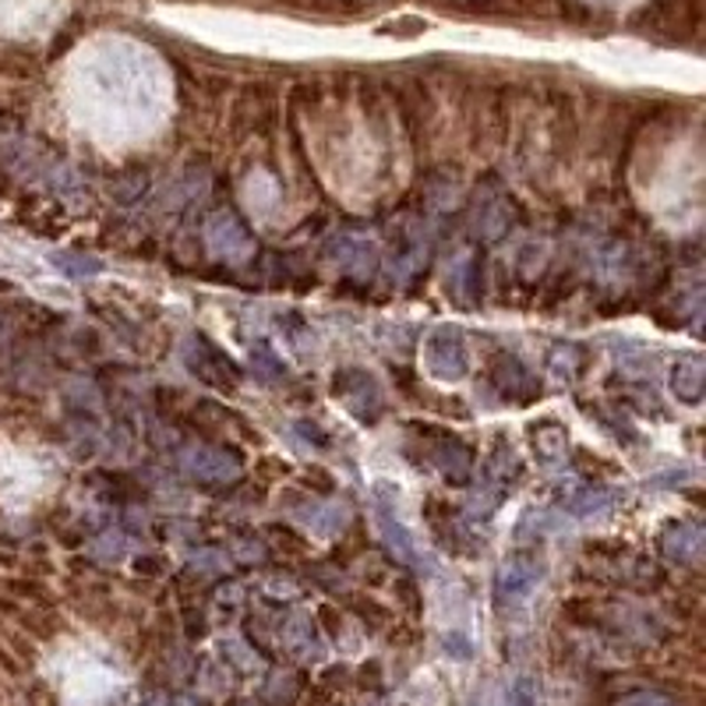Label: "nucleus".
<instances>
[{
	"instance_id": "nucleus-2",
	"label": "nucleus",
	"mask_w": 706,
	"mask_h": 706,
	"mask_svg": "<svg viewBox=\"0 0 706 706\" xmlns=\"http://www.w3.org/2000/svg\"><path fill=\"white\" fill-rule=\"evenodd\" d=\"M540 579V566L527 562V558H516L502 569L498 576V597H509V601H519V597H527Z\"/></svg>"
},
{
	"instance_id": "nucleus-5",
	"label": "nucleus",
	"mask_w": 706,
	"mask_h": 706,
	"mask_svg": "<svg viewBox=\"0 0 706 706\" xmlns=\"http://www.w3.org/2000/svg\"><path fill=\"white\" fill-rule=\"evenodd\" d=\"M619 706H675V703L667 696H657V693H636V696L622 699Z\"/></svg>"
},
{
	"instance_id": "nucleus-6",
	"label": "nucleus",
	"mask_w": 706,
	"mask_h": 706,
	"mask_svg": "<svg viewBox=\"0 0 706 706\" xmlns=\"http://www.w3.org/2000/svg\"><path fill=\"white\" fill-rule=\"evenodd\" d=\"M513 703H516V706H537V696H534V689H530V682L519 685L516 696H513Z\"/></svg>"
},
{
	"instance_id": "nucleus-1",
	"label": "nucleus",
	"mask_w": 706,
	"mask_h": 706,
	"mask_svg": "<svg viewBox=\"0 0 706 706\" xmlns=\"http://www.w3.org/2000/svg\"><path fill=\"white\" fill-rule=\"evenodd\" d=\"M424 365L434 378H463L470 368L466 357V343L456 329H439L428 339L424 350Z\"/></svg>"
},
{
	"instance_id": "nucleus-3",
	"label": "nucleus",
	"mask_w": 706,
	"mask_h": 706,
	"mask_svg": "<svg viewBox=\"0 0 706 706\" xmlns=\"http://www.w3.org/2000/svg\"><path fill=\"white\" fill-rule=\"evenodd\" d=\"M212 233V244L220 255H244L247 251V238H244V230L238 226V220L233 215H215V223L209 226Z\"/></svg>"
},
{
	"instance_id": "nucleus-4",
	"label": "nucleus",
	"mask_w": 706,
	"mask_h": 706,
	"mask_svg": "<svg viewBox=\"0 0 706 706\" xmlns=\"http://www.w3.org/2000/svg\"><path fill=\"white\" fill-rule=\"evenodd\" d=\"M703 368L696 365V360H685L682 368H675V392L682 396V400H699L703 392Z\"/></svg>"
}]
</instances>
